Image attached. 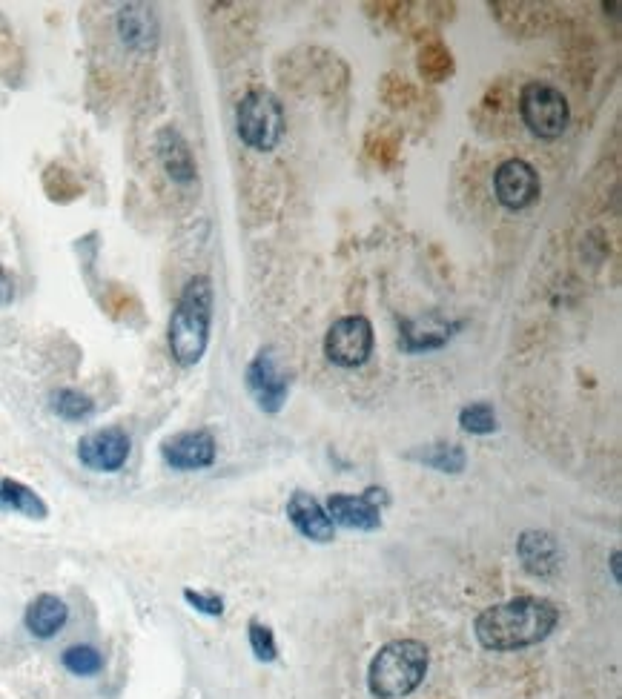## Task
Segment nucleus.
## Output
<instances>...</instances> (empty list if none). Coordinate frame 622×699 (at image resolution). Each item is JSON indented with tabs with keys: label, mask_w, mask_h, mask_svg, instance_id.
Masks as SVG:
<instances>
[{
	"label": "nucleus",
	"mask_w": 622,
	"mask_h": 699,
	"mask_svg": "<svg viewBox=\"0 0 622 699\" xmlns=\"http://www.w3.org/2000/svg\"><path fill=\"white\" fill-rule=\"evenodd\" d=\"M410 459H416V462H422V465L433 467V470H439V473H462L465 470V465H468V456H465V450L459 445H445V442H439V445H425L419 447V450H410L408 453Z\"/></svg>",
	"instance_id": "nucleus-17"
},
{
	"label": "nucleus",
	"mask_w": 622,
	"mask_h": 699,
	"mask_svg": "<svg viewBox=\"0 0 622 699\" xmlns=\"http://www.w3.org/2000/svg\"><path fill=\"white\" fill-rule=\"evenodd\" d=\"M213 324V284L207 276L187 281L170 318V353L181 367H193L204 359Z\"/></svg>",
	"instance_id": "nucleus-2"
},
{
	"label": "nucleus",
	"mask_w": 622,
	"mask_h": 699,
	"mask_svg": "<svg viewBox=\"0 0 622 699\" xmlns=\"http://www.w3.org/2000/svg\"><path fill=\"white\" fill-rule=\"evenodd\" d=\"M238 138L256 152H273L284 138V106L270 89H250L236 106Z\"/></svg>",
	"instance_id": "nucleus-4"
},
{
	"label": "nucleus",
	"mask_w": 622,
	"mask_h": 699,
	"mask_svg": "<svg viewBox=\"0 0 622 699\" xmlns=\"http://www.w3.org/2000/svg\"><path fill=\"white\" fill-rule=\"evenodd\" d=\"M516 553L531 576H551L559 568L557 542L545 530H525L516 542Z\"/></svg>",
	"instance_id": "nucleus-13"
},
{
	"label": "nucleus",
	"mask_w": 622,
	"mask_h": 699,
	"mask_svg": "<svg viewBox=\"0 0 622 699\" xmlns=\"http://www.w3.org/2000/svg\"><path fill=\"white\" fill-rule=\"evenodd\" d=\"M376 347V333L367 316H342L330 324L324 336V356L333 361L336 367L356 370L367 364Z\"/></svg>",
	"instance_id": "nucleus-6"
},
{
	"label": "nucleus",
	"mask_w": 622,
	"mask_h": 699,
	"mask_svg": "<svg viewBox=\"0 0 622 699\" xmlns=\"http://www.w3.org/2000/svg\"><path fill=\"white\" fill-rule=\"evenodd\" d=\"M158 158L164 164V170L172 181L178 184H190L195 178V158L190 152V144L184 141V135L178 129H161L158 132Z\"/></svg>",
	"instance_id": "nucleus-14"
},
{
	"label": "nucleus",
	"mask_w": 622,
	"mask_h": 699,
	"mask_svg": "<svg viewBox=\"0 0 622 699\" xmlns=\"http://www.w3.org/2000/svg\"><path fill=\"white\" fill-rule=\"evenodd\" d=\"M428 648L416 639H393L367 668V688L379 699H402L413 694L428 674Z\"/></svg>",
	"instance_id": "nucleus-3"
},
{
	"label": "nucleus",
	"mask_w": 622,
	"mask_h": 699,
	"mask_svg": "<svg viewBox=\"0 0 622 699\" xmlns=\"http://www.w3.org/2000/svg\"><path fill=\"white\" fill-rule=\"evenodd\" d=\"M244 379H247V390L253 393V399L264 413H279L284 407L287 393H290V379H287V373H281L273 347L258 350L256 359L247 364Z\"/></svg>",
	"instance_id": "nucleus-7"
},
{
	"label": "nucleus",
	"mask_w": 622,
	"mask_h": 699,
	"mask_svg": "<svg viewBox=\"0 0 622 699\" xmlns=\"http://www.w3.org/2000/svg\"><path fill=\"white\" fill-rule=\"evenodd\" d=\"M516 106H519L522 124L545 141H557L571 121V106L565 101V95L557 86L542 84V81H531V84L522 86Z\"/></svg>",
	"instance_id": "nucleus-5"
},
{
	"label": "nucleus",
	"mask_w": 622,
	"mask_h": 699,
	"mask_svg": "<svg viewBox=\"0 0 622 699\" xmlns=\"http://www.w3.org/2000/svg\"><path fill=\"white\" fill-rule=\"evenodd\" d=\"M247 628H250V648H253L258 662H276L279 648H276V636L270 631V625H264L258 619H250Z\"/></svg>",
	"instance_id": "nucleus-24"
},
{
	"label": "nucleus",
	"mask_w": 622,
	"mask_h": 699,
	"mask_svg": "<svg viewBox=\"0 0 622 699\" xmlns=\"http://www.w3.org/2000/svg\"><path fill=\"white\" fill-rule=\"evenodd\" d=\"M559 611L554 602L539 596H519L485 608L476 616L473 631L488 651H519L548 639L557 628Z\"/></svg>",
	"instance_id": "nucleus-1"
},
{
	"label": "nucleus",
	"mask_w": 622,
	"mask_h": 699,
	"mask_svg": "<svg viewBox=\"0 0 622 699\" xmlns=\"http://www.w3.org/2000/svg\"><path fill=\"white\" fill-rule=\"evenodd\" d=\"M422 75L425 78H430L433 84H439L442 78H448L453 72V61H451V52L445 49V46H439V43H433V46H428L425 52H422Z\"/></svg>",
	"instance_id": "nucleus-23"
},
{
	"label": "nucleus",
	"mask_w": 622,
	"mask_h": 699,
	"mask_svg": "<svg viewBox=\"0 0 622 699\" xmlns=\"http://www.w3.org/2000/svg\"><path fill=\"white\" fill-rule=\"evenodd\" d=\"M66 619H69L66 602L52 594L38 596V599L26 608V616H23L26 631L32 636H38V639H49V636L58 634L66 625Z\"/></svg>",
	"instance_id": "nucleus-16"
},
{
	"label": "nucleus",
	"mask_w": 622,
	"mask_h": 699,
	"mask_svg": "<svg viewBox=\"0 0 622 699\" xmlns=\"http://www.w3.org/2000/svg\"><path fill=\"white\" fill-rule=\"evenodd\" d=\"M64 668L75 677H92L104 668V657L89 645H72L64 651Z\"/></svg>",
	"instance_id": "nucleus-21"
},
{
	"label": "nucleus",
	"mask_w": 622,
	"mask_h": 699,
	"mask_svg": "<svg viewBox=\"0 0 622 699\" xmlns=\"http://www.w3.org/2000/svg\"><path fill=\"white\" fill-rule=\"evenodd\" d=\"M184 599L193 605L195 611H201V614L207 616H221L224 614V599L215 594H201V591H193V588H187L184 591Z\"/></svg>",
	"instance_id": "nucleus-25"
},
{
	"label": "nucleus",
	"mask_w": 622,
	"mask_h": 699,
	"mask_svg": "<svg viewBox=\"0 0 622 699\" xmlns=\"http://www.w3.org/2000/svg\"><path fill=\"white\" fill-rule=\"evenodd\" d=\"M164 462L175 470H201L215 462V439L207 430H187L161 445Z\"/></svg>",
	"instance_id": "nucleus-11"
},
{
	"label": "nucleus",
	"mask_w": 622,
	"mask_h": 699,
	"mask_svg": "<svg viewBox=\"0 0 622 699\" xmlns=\"http://www.w3.org/2000/svg\"><path fill=\"white\" fill-rule=\"evenodd\" d=\"M387 502L385 490L367 488L362 496L336 493L327 499V516L333 525L350 530H379L382 528V505Z\"/></svg>",
	"instance_id": "nucleus-9"
},
{
	"label": "nucleus",
	"mask_w": 622,
	"mask_h": 699,
	"mask_svg": "<svg viewBox=\"0 0 622 699\" xmlns=\"http://www.w3.org/2000/svg\"><path fill=\"white\" fill-rule=\"evenodd\" d=\"M0 508L23 513L29 519H43L46 516V505H43L41 496L35 490L26 488V485H21V482H12V479L0 482Z\"/></svg>",
	"instance_id": "nucleus-18"
},
{
	"label": "nucleus",
	"mask_w": 622,
	"mask_h": 699,
	"mask_svg": "<svg viewBox=\"0 0 622 699\" xmlns=\"http://www.w3.org/2000/svg\"><path fill=\"white\" fill-rule=\"evenodd\" d=\"M539 172L522 161V158H508L502 161L494 172V192L496 201L505 210H528L539 198Z\"/></svg>",
	"instance_id": "nucleus-8"
},
{
	"label": "nucleus",
	"mask_w": 622,
	"mask_h": 699,
	"mask_svg": "<svg viewBox=\"0 0 622 699\" xmlns=\"http://www.w3.org/2000/svg\"><path fill=\"white\" fill-rule=\"evenodd\" d=\"M287 519L293 522V528L299 530L304 539L310 542H319V545H327L333 542L336 536V525L330 522L324 505L307 490H296L290 499H287Z\"/></svg>",
	"instance_id": "nucleus-12"
},
{
	"label": "nucleus",
	"mask_w": 622,
	"mask_h": 699,
	"mask_svg": "<svg viewBox=\"0 0 622 699\" xmlns=\"http://www.w3.org/2000/svg\"><path fill=\"white\" fill-rule=\"evenodd\" d=\"M459 424L465 433H473V436H488L496 430V410L488 402H476L468 404L459 410Z\"/></svg>",
	"instance_id": "nucleus-20"
},
{
	"label": "nucleus",
	"mask_w": 622,
	"mask_h": 699,
	"mask_svg": "<svg viewBox=\"0 0 622 699\" xmlns=\"http://www.w3.org/2000/svg\"><path fill=\"white\" fill-rule=\"evenodd\" d=\"M12 296H15V284H12V278L6 276V270L0 267V304H9Z\"/></svg>",
	"instance_id": "nucleus-26"
},
{
	"label": "nucleus",
	"mask_w": 622,
	"mask_h": 699,
	"mask_svg": "<svg viewBox=\"0 0 622 699\" xmlns=\"http://www.w3.org/2000/svg\"><path fill=\"white\" fill-rule=\"evenodd\" d=\"M611 571H614V582H620V551L611 553Z\"/></svg>",
	"instance_id": "nucleus-27"
},
{
	"label": "nucleus",
	"mask_w": 622,
	"mask_h": 699,
	"mask_svg": "<svg viewBox=\"0 0 622 699\" xmlns=\"http://www.w3.org/2000/svg\"><path fill=\"white\" fill-rule=\"evenodd\" d=\"M118 35H121V41L127 43V46H132V49L150 52L152 46H155V41H158V23H155L152 9L138 6V3L124 6V9L118 12Z\"/></svg>",
	"instance_id": "nucleus-15"
},
{
	"label": "nucleus",
	"mask_w": 622,
	"mask_h": 699,
	"mask_svg": "<svg viewBox=\"0 0 622 699\" xmlns=\"http://www.w3.org/2000/svg\"><path fill=\"white\" fill-rule=\"evenodd\" d=\"M451 339V324H442L436 321V327L430 324H405V333H402V347L408 353H422V350H436L442 347L445 341Z\"/></svg>",
	"instance_id": "nucleus-19"
},
{
	"label": "nucleus",
	"mask_w": 622,
	"mask_h": 699,
	"mask_svg": "<svg viewBox=\"0 0 622 699\" xmlns=\"http://www.w3.org/2000/svg\"><path fill=\"white\" fill-rule=\"evenodd\" d=\"M52 410L61 416V419H69V422H78V419H86L92 413V399L78 393V390H58L52 393Z\"/></svg>",
	"instance_id": "nucleus-22"
},
{
	"label": "nucleus",
	"mask_w": 622,
	"mask_h": 699,
	"mask_svg": "<svg viewBox=\"0 0 622 699\" xmlns=\"http://www.w3.org/2000/svg\"><path fill=\"white\" fill-rule=\"evenodd\" d=\"M78 459L81 465L98 473H115L129 459V436L121 427H104L92 430L78 442Z\"/></svg>",
	"instance_id": "nucleus-10"
}]
</instances>
